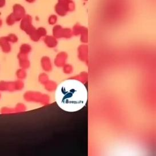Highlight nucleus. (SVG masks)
Listing matches in <instances>:
<instances>
[{"instance_id": "obj_14", "label": "nucleus", "mask_w": 156, "mask_h": 156, "mask_svg": "<svg viewBox=\"0 0 156 156\" xmlns=\"http://www.w3.org/2000/svg\"><path fill=\"white\" fill-rule=\"evenodd\" d=\"M5 22H6V25L9 26V27H12V26L14 25V24L16 23V20H15V19H14L12 13L9 14L6 17Z\"/></svg>"}, {"instance_id": "obj_17", "label": "nucleus", "mask_w": 156, "mask_h": 156, "mask_svg": "<svg viewBox=\"0 0 156 156\" xmlns=\"http://www.w3.org/2000/svg\"><path fill=\"white\" fill-rule=\"evenodd\" d=\"M14 87H15V90L16 91H19L23 89L24 85L23 81L20 80H17V81H14Z\"/></svg>"}, {"instance_id": "obj_24", "label": "nucleus", "mask_w": 156, "mask_h": 156, "mask_svg": "<svg viewBox=\"0 0 156 156\" xmlns=\"http://www.w3.org/2000/svg\"><path fill=\"white\" fill-rule=\"evenodd\" d=\"M26 2H27L28 4H33L37 0H25Z\"/></svg>"}, {"instance_id": "obj_6", "label": "nucleus", "mask_w": 156, "mask_h": 156, "mask_svg": "<svg viewBox=\"0 0 156 156\" xmlns=\"http://www.w3.org/2000/svg\"><path fill=\"white\" fill-rule=\"evenodd\" d=\"M0 91L9 92H13L16 91L14 82L5 81H0Z\"/></svg>"}, {"instance_id": "obj_5", "label": "nucleus", "mask_w": 156, "mask_h": 156, "mask_svg": "<svg viewBox=\"0 0 156 156\" xmlns=\"http://www.w3.org/2000/svg\"><path fill=\"white\" fill-rule=\"evenodd\" d=\"M0 48L2 51L6 54H8L12 51L11 43L7 39L6 36L0 37Z\"/></svg>"}, {"instance_id": "obj_2", "label": "nucleus", "mask_w": 156, "mask_h": 156, "mask_svg": "<svg viewBox=\"0 0 156 156\" xmlns=\"http://www.w3.org/2000/svg\"><path fill=\"white\" fill-rule=\"evenodd\" d=\"M55 13L60 17H65L69 12L76 9V4L73 0H58L55 6Z\"/></svg>"}, {"instance_id": "obj_22", "label": "nucleus", "mask_w": 156, "mask_h": 156, "mask_svg": "<svg viewBox=\"0 0 156 156\" xmlns=\"http://www.w3.org/2000/svg\"><path fill=\"white\" fill-rule=\"evenodd\" d=\"M14 113H19L21 111H24V105L22 104H18L14 108Z\"/></svg>"}, {"instance_id": "obj_1", "label": "nucleus", "mask_w": 156, "mask_h": 156, "mask_svg": "<svg viewBox=\"0 0 156 156\" xmlns=\"http://www.w3.org/2000/svg\"><path fill=\"white\" fill-rule=\"evenodd\" d=\"M55 101L61 109L76 112L82 109L87 101V90L83 83L76 80H67L57 87Z\"/></svg>"}, {"instance_id": "obj_11", "label": "nucleus", "mask_w": 156, "mask_h": 156, "mask_svg": "<svg viewBox=\"0 0 156 156\" xmlns=\"http://www.w3.org/2000/svg\"><path fill=\"white\" fill-rule=\"evenodd\" d=\"M66 54L64 52L60 53L58 54L56 58H55V64L57 65H60L64 62V60H65L66 58Z\"/></svg>"}, {"instance_id": "obj_27", "label": "nucleus", "mask_w": 156, "mask_h": 156, "mask_svg": "<svg viewBox=\"0 0 156 156\" xmlns=\"http://www.w3.org/2000/svg\"><path fill=\"white\" fill-rule=\"evenodd\" d=\"M83 1H87L88 0H83Z\"/></svg>"}, {"instance_id": "obj_21", "label": "nucleus", "mask_w": 156, "mask_h": 156, "mask_svg": "<svg viewBox=\"0 0 156 156\" xmlns=\"http://www.w3.org/2000/svg\"><path fill=\"white\" fill-rule=\"evenodd\" d=\"M37 30L41 37L46 36L47 30L45 28H44V27H40L37 29Z\"/></svg>"}, {"instance_id": "obj_16", "label": "nucleus", "mask_w": 156, "mask_h": 156, "mask_svg": "<svg viewBox=\"0 0 156 156\" xmlns=\"http://www.w3.org/2000/svg\"><path fill=\"white\" fill-rule=\"evenodd\" d=\"M29 36L30 37L31 40L33 41L37 42L39 41V40L40 39L41 36H40V34H38V33L37 32V29H36L34 30H33L32 32L31 33L29 34Z\"/></svg>"}, {"instance_id": "obj_15", "label": "nucleus", "mask_w": 156, "mask_h": 156, "mask_svg": "<svg viewBox=\"0 0 156 156\" xmlns=\"http://www.w3.org/2000/svg\"><path fill=\"white\" fill-rule=\"evenodd\" d=\"M58 21V16L56 14H51L48 17V22L51 25H55Z\"/></svg>"}, {"instance_id": "obj_8", "label": "nucleus", "mask_w": 156, "mask_h": 156, "mask_svg": "<svg viewBox=\"0 0 156 156\" xmlns=\"http://www.w3.org/2000/svg\"><path fill=\"white\" fill-rule=\"evenodd\" d=\"M63 29L60 25H55L53 28V34L55 38L62 37Z\"/></svg>"}, {"instance_id": "obj_3", "label": "nucleus", "mask_w": 156, "mask_h": 156, "mask_svg": "<svg viewBox=\"0 0 156 156\" xmlns=\"http://www.w3.org/2000/svg\"><path fill=\"white\" fill-rule=\"evenodd\" d=\"M20 22V28L28 35L36 29L33 25L32 16L30 14H26Z\"/></svg>"}, {"instance_id": "obj_23", "label": "nucleus", "mask_w": 156, "mask_h": 156, "mask_svg": "<svg viewBox=\"0 0 156 156\" xmlns=\"http://www.w3.org/2000/svg\"><path fill=\"white\" fill-rule=\"evenodd\" d=\"M6 4V0H0V9L4 8Z\"/></svg>"}, {"instance_id": "obj_19", "label": "nucleus", "mask_w": 156, "mask_h": 156, "mask_svg": "<svg viewBox=\"0 0 156 156\" xmlns=\"http://www.w3.org/2000/svg\"><path fill=\"white\" fill-rule=\"evenodd\" d=\"M0 112L2 114H9V113H14V109L9 108H7V107H4V108H2L1 109Z\"/></svg>"}, {"instance_id": "obj_4", "label": "nucleus", "mask_w": 156, "mask_h": 156, "mask_svg": "<svg viewBox=\"0 0 156 156\" xmlns=\"http://www.w3.org/2000/svg\"><path fill=\"white\" fill-rule=\"evenodd\" d=\"M16 23L19 22L27 14L26 10L23 6L20 4H15L12 7V12L11 13Z\"/></svg>"}, {"instance_id": "obj_7", "label": "nucleus", "mask_w": 156, "mask_h": 156, "mask_svg": "<svg viewBox=\"0 0 156 156\" xmlns=\"http://www.w3.org/2000/svg\"><path fill=\"white\" fill-rule=\"evenodd\" d=\"M44 42L45 43L46 46L51 48H55L57 44V41L55 37L51 36H47L45 37Z\"/></svg>"}, {"instance_id": "obj_18", "label": "nucleus", "mask_w": 156, "mask_h": 156, "mask_svg": "<svg viewBox=\"0 0 156 156\" xmlns=\"http://www.w3.org/2000/svg\"><path fill=\"white\" fill-rule=\"evenodd\" d=\"M19 64L20 68L23 69H27L30 66V62L28 59L19 61Z\"/></svg>"}, {"instance_id": "obj_25", "label": "nucleus", "mask_w": 156, "mask_h": 156, "mask_svg": "<svg viewBox=\"0 0 156 156\" xmlns=\"http://www.w3.org/2000/svg\"><path fill=\"white\" fill-rule=\"evenodd\" d=\"M3 25V20L1 18H0V28H1Z\"/></svg>"}, {"instance_id": "obj_9", "label": "nucleus", "mask_w": 156, "mask_h": 156, "mask_svg": "<svg viewBox=\"0 0 156 156\" xmlns=\"http://www.w3.org/2000/svg\"><path fill=\"white\" fill-rule=\"evenodd\" d=\"M31 51H32V47L30 45H29L28 44H23L20 46L19 52L28 55V54Z\"/></svg>"}, {"instance_id": "obj_20", "label": "nucleus", "mask_w": 156, "mask_h": 156, "mask_svg": "<svg viewBox=\"0 0 156 156\" xmlns=\"http://www.w3.org/2000/svg\"><path fill=\"white\" fill-rule=\"evenodd\" d=\"M72 32L71 30L69 28H65L63 29V32H62V37L65 38H69L71 36Z\"/></svg>"}, {"instance_id": "obj_10", "label": "nucleus", "mask_w": 156, "mask_h": 156, "mask_svg": "<svg viewBox=\"0 0 156 156\" xmlns=\"http://www.w3.org/2000/svg\"><path fill=\"white\" fill-rule=\"evenodd\" d=\"M42 66L44 69L49 70L51 68V62L48 57H44L41 59Z\"/></svg>"}, {"instance_id": "obj_12", "label": "nucleus", "mask_w": 156, "mask_h": 156, "mask_svg": "<svg viewBox=\"0 0 156 156\" xmlns=\"http://www.w3.org/2000/svg\"><path fill=\"white\" fill-rule=\"evenodd\" d=\"M16 76L18 80H21L25 79V78L26 77L27 73H26V72L25 71V69L21 68V69H18L16 71Z\"/></svg>"}, {"instance_id": "obj_13", "label": "nucleus", "mask_w": 156, "mask_h": 156, "mask_svg": "<svg viewBox=\"0 0 156 156\" xmlns=\"http://www.w3.org/2000/svg\"><path fill=\"white\" fill-rule=\"evenodd\" d=\"M6 38L11 44H16L19 41V37L16 34L13 33H9L6 36Z\"/></svg>"}, {"instance_id": "obj_26", "label": "nucleus", "mask_w": 156, "mask_h": 156, "mask_svg": "<svg viewBox=\"0 0 156 156\" xmlns=\"http://www.w3.org/2000/svg\"><path fill=\"white\" fill-rule=\"evenodd\" d=\"M1 92V91H0ZM1 93H0V98H1Z\"/></svg>"}]
</instances>
